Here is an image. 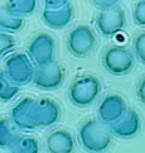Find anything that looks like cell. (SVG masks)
<instances>
[{
  "label": "cell",
  "mask_w": 145,
  "mask_h": 153,
  "mask_svg": "<svg viewBox=\"0 0 145 153\" xmlns=\"http://www.w3.org/2000/svg\"><path fill=\"white\" fill-rule=\"evenodd\" d=\"M102 65L110 75H127L134 68V53L125 46H111L102 54Z\"/></svg>",
  "instance_id": "277c9868"
},
{
  "label": "cell",
  "mask_w": 145,
  "mask_h": 153,
  "mask_svg": "<svg viewBox=\"0 0 145 153\" xmlns=\"http://www.w3.org/2000/svg\"><path fill=\"white\" fill-rule=\"evenodd\" d=\"M47 153H73L74 139L66 129H56L46 138Z\"/></svg>",
  "instance_id": "5bb4252c"
},
{
  "label": "cell",
  "mask_w": 145,
  "mask_h": 153,
  "mask_svg": "<svg viewBox=\"0 0 145 153\" xmlns=\"http://www.w3.org/2000/svg\"><path fill=\"white\" fill-rule=\"evenodd\" d=\"M126 27V15L119 4L104 10L96 15V28L104 37H115Z\"/></svg>",
  "instance_id": "52a82bcc"
},
{
  "label": "cell",
  "mask_w": 145,
  "mask_h": 153,
  "mask_svg": "<svg viewBox=\"0 0 145 153\" xmlns=\"http://www.w3.org/2000/svg\"><path fill=\"white\" fill-rule=\"evenodd\" d=\"M18 138L19 135L14 133L9 120L5 118H0V149L10 148Z\"/></svg>",
  "instance_id": "d6986e66"
},
{
  "label": "cell",
  "mask_w": 145,
  "mask_h": 153,
  "mask_svg": "<svg viewBox=\"0 0 145 153\" xmlns=\"http://www.w3.org/2000/svg\"><path fill=\"white\" fill-rule=\"evenodd\" d=\"M26 56L35 67L54 61L56 39L47 32H40L30 39L26 47Z\"/></svg>",
  "instance_id": "5b68a950"
},
{
  "label": "cell",
  "mask_w": 145,
  "mask_h": 153,
  "mask_svg": "<svg viewBox=\"0 0 145 153\" xmlns=\"http://www.w3.org/2000/svg\"><path fill=\"white\" fill-rule=\"evenodd\" d=\"M19 94V86L13 84L1 70L0 71V101L9 102Z\"/></svg>",
  "instance_id": "ac0fdd59"
},
{
  "label": "cell",
  "mask_w": 145,
  "mask_h": 153,
  "mask_svg": "<svg viewBox=\"0 0 145 153\" xmlns=\"http://www.w3.org/2000/svg\"><path fill=\"white\" fill-rule=\"evenodd\" d=\"M73 5L68 0H47L42 10V20L52 29H63L72 22Z\"/></svg>",
  "instance_id": "3957f363"
},
{
  "label": "cell",
  "mask_w": 145,
  "mask_h": 153,
  "mask_svg": "<svg viewBox=\"0 0 145 153\" xmlns=\"http://www.w3.org/2000/svg\"><path fill=\"white\" fill-rule=\"evenodd\" d=\"M25 25V20L23 18H18L9 13L7 9L0 7V32L12 34V33H18L23 29Z\"/></svg>",
  "instance_id": "9a60e30c"
},
{
  "label": "cell",
  "mask_w": 145,
  "mask_h": 153,
  "mask_svg": "<svg viewBox=\"0 0 145 153\" xmlns=\"http://www.w3.org/2000/svg\"><path fill=\"white\" fill-rule=\"evenodd\" d=\"M126 110L127 106L124 97L119 94L111 92V94H107L102 99V101L100 102L97 109V115L100 122L104 125H111L116 123L119 119H121V117L126 113Z\"/></svg>",
  "instance_id": "8fae6325"
},
{
  "label": "cell",
  "mask_w": 145,
  "mask_h": 153,
  "mask_svg": "<svg viewBox=\"0 0 145 153\" xmlns=\"http://www.w3.org/2000/svg\"><path fill=\"white\" fill-rule=\"evenodd\" d=\"M136 95L144 105H145V77H143L136 86Z\"/></svg>",
  "instance_id": "cb8c5ba5"
},
{
  "label": "cell",
  "mask_w": 145,
  "mask_h": 153,
  "mask_svg": "<svg viewBox=\"0 0 145 153\" xmlns=\"http://www.w3.org/2000/svg\"><path fill=\"white\" fill-rule=\"evenodd\" d=\"M9 149L10 153H39V142L34 137H19Z\"/></svg>",
  "instance_id": "e0dca14e"
},
{
  "label": "cell",
  "mask_w": 145,
  "mask_h": 153,
  "mask_svg": "<svg viewBox=\"0 0 145 153\" xmlns=\"http://www.w3.org/2000/svg\"><path fill=\"white\" fill-rule=\"evenodd\" d=\"M61 118V106L54 99L42 97L34 100L32 119L35 128H48L54 125Z\"/></svg>",
  "instance_id": "9c48e42d"
},
{
  "label": "cell",
  "mask_w": 145,
  "mask_h": 153,
  "mask_svg": "<svg viewBox=\"0 0 145 153\" xmlns=\"http://www.w3.org/2000/svg\"><path fill=\"white\" fill-rule=\"evenodd\" d=\"M4 8L15 17L24 19L35 12L37 1L35 0H10L4 4Z\"/></svg>",
  "instance_id": "2e32d148"
},
{
  "label": "cell",
  "mask_w": 145,
  "mask_h": 153,
  "mask_svg": "<svg viewBox=\"0 0 145 153\" xmlns=\"http://www.w3.org/2000/svg\"><path fill=\"white\" fill-rule=\"evenodd\" d=\"M132 22L139 27L145 28V0L138 1L132 8Z\"/></svg>",
  "instance_id": "7402d4cb"
},
{
  "label": "cell",
  "mask_w": 145,
  "mask_h": 153,
  "mask_svg": "<svg viewBox=\"0 0 145 153\" xmlns=\"http://www.w3.org/2000/svg\"><path fill=\"white\" fill-rule=\"evenodd\" d=\"M78 139L85 151L90 153L105 152L111 144V133L97 119H87L79 125Z\"/></svg>",
  "instance_id": "6da1fadb"
},
{
  "label": "cell",
  "mask_w": 145,
  "mask_h": 153,
  "mask_svg": "<svg viewBox=\"0 0 145 153\" xmlns=\"http://www.w3.org/2000/svg\"><path fill=\"white\" fill-rule=\"evenodd\" d=\"M64 80V71L56 59L40 67L34 68L33 82L38 89L42 90H56Z\"/></svg>",
  "instance_id": "30bf717a"
},
{
  "label": "cell",
  "mask_w": 145,
  "mask_h": 153,
  "mask_svg": "<svg viewBox=\"0 0 145 153\" xmlns=\"http://www.w3.org/2000/svg\"><path fill=\"white\" fill-rule=\"evenodd\" d=\"M102 85L95 75H81L74 79L68 87V99L73 105L78 108L90 106L95 100H97Z\"/></svg>",
  "instance_id": "7a4b0ae2"
},
{
  "label": "cell",
  "mask_w": 145,
  "mask_h": 153,
  "mask_svg": "<svg viewBox=\"0 0 145 153\" xmlns=\"http://www.w3.org/2000/svg\"><path fill=\"white\" fill-rule=\"evenodd\" d=\"M119 4L115 0H99V1H93V5L99 10H104V9H107V8H111L114 5Z\"/></svg>",
  "instance_id": "603a6c76"
},
{
  "label": "cell",
  "mask_w": 145,
  "mask_h": 153,
  "mask_svg": "<svg viewBox=\"0 0 145 153\" xmlns=\"http://www.w3.org/2000/svg\"><path fill=\"white\" fill-rule=\"evenodd\" d=\"M132 46L136 59L140 63L145 65V32H141L134 38Z\"/></svg>",
  "instance_id": "44dd1931"
},
{
  "label": "cell",
  "mask_w": 145,
  "mask_h": 153,
  "mask_svg": "<svg viewBox=\"0 0 145 153\" xmlns=\"http://www.w3.org/2000/svg\"><path fill=\"white\" fill-rule=\"evenodd\" d=\"M97 45L96 34L88 25H77L67 36V48L76 57H86Z\"/></svg>",
  "instance_id": "ba28073f"
},
{
  "label": "cell",
  "mask_w": 145,
  "mask_h": 153,
  "mask_svg": "<svg viewBox=\"0 0 145 153\" xmlns=\"http://www.w3.org/2000/svg\"><path fill=\"white\" fill-rule=\"evenodd\" d=\"M141 129V119L138 111L127 109L126 113L116 123L110 125V132L119 138H132Z\"/></svg>",
  "instance_id": "7c38bea8"
},
{
  "label": "cell",
  "mask_w": 145,
  "mask_h": 153,
  "mask_svg": "<svg viewBox=\"0 0 145 153\" xmlns=\"http://www.w3.org/2000/svg\"><path fill=\"white\" fill-rule=\"evenodd\" d=\"M34 99L32 97H23L20 99L12 109L10 118L12 123L20 130H33L35 125L32 119V109H33Z\"/></svg>",
  "instance_id": "4fadbf2b"
},
{
  "label": "cell",
  "mask_w": 145,
  "mask_h": 153,
  "mask_svg": "<svg viewBox=\"0 0 145 153\" xmlns=\"http://www.w3.org/2000/svg\"><path fill=\"white\" fill-rule=\"evenodd\" d=\"M34 65L28 58L25 53L17 52L13 53L5 59L4 72L8 79L17 86L28 85L33 80L34 75Z\"/></svg>",
  "instance_id": "8992f818"
},
{
  "label": "cell",
  "mask_w": 145,
  "mask_h": 153,
  "mask_svg": "<svg viewBox=\"0 0 145 153\" xmlns=\"http://www.w3.org/2000/svg\"><path fill=\"white\" fill-rule=\"evenodd\" d=\"M17 47V41L12 34L0 32V58L12 52Z\"/></svg>",
  "instance_id": "ffe728a7"
}]
</instances>
